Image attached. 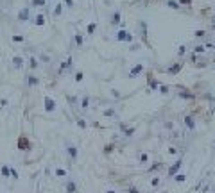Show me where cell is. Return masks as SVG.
<instances>
[{
	"label": "cell",
	"instance_id": "obj_1",
	"mask_svg": "<svg viewBox=\"0 0 215 193\" xmlns=\"http://www.w3.org/2000/svg\"><path fill=\"white\" fill-rule=\"evenodd\" d=\"M16 18H18V22H27V20H31V7L29 5H25V7L20 9Z\"/></svg>",
	"mask_w": 215,
	"mask_h": 193
},
{
	"label": "cell",
	"instance_id": "obj_2",
	"mask_svg": "<svg viewBox=\"0 0 215 193\" xmlns=\"http://www.w3.org/2000/svg\"><path fill=\"white\" fill-rule=\"evenodd\" d=\"M117 41H120V43H122V41H127V43H129V41H133V36H131L127 31L122 29V31L117 32Z\"/></svg>",
	"mask_w": 215,
	"mask_h": 193
},
{
	"label": "cell",
	"instance_id": "obj_3",
	"mask_svg": "<svg viewBox=\"0 0 215 193\" xmlns=\"http://www.w3.org/2000/svg\"><path fill=\"white\" fill-rule=\"evenodd\" d=\"M32 23H34L36 27H43V25L47 23V20H45V15H41V13H38V15L34 16V20H32Z\"/></svg>",
	"mask_w": 215,
	"mask_h": 193
},
{
	"label": "cell",
	"instance_id": "obj_4",
	"mask_svg": "<svg viewBox=\"0 0 215 193\" xmlns=\"http://www.w3.org/2000/svg\"><path fill=\"white\" fill-rule=\"evenodd\" d=\"M63 7H65V5H63V2H57L56 5H54V11H52V15L56 16V18H59V16L63 15Z\"/></svg>",
	"mask_w": 215,
	"mask_h": 193
},
{
	"label": "cell",
	"instance_id": "obj_5",
	"mask_svg": "<svg viewBox=\"0 0 215 193\" xmlns=\"http://www.w3.org/2000/svg\"><path fill=\"white\" fill-rule=\"evenodd\" d=\"M13 64H15V68H16V70H20V68L23 66V57L15 56V57H13Z\"/></svg>",
	"mask_w": 215,
	"mask_h": 193
},
{
	"label": "cell",
	"instance_id": "obj_6",
	"mask_svg": "<svg viewBox=\"0 0 215 193\" xmlns=\"http://www.w3.org/2000/svg\"><path fill=\"white\" fill-rule=\"evenodd\" d=\"M25 82H27V86H36V84H38V79H36V75L29 74V75H27V79H25Z\"/></svg>",
	"mask_w": 215,
	"mask_h": 193
},
{
	"label": "cell",
	"instance_id": "obj_7",
	"mask_svg": "<svg viewBox=\"0 0 215 193\" xmlns=\"http://www.w3.org/2000/svg\"><path fill=\"white\" fill-rule=\"evenodd\" d=\"M142 70H144V64H136V66H134V68L131 70L129 77H138V74H140V72H142Z\"/></svg>",
	"mask_w": 215,
	"mask_h": 193
},
{
	"label": "cell",
	"instance_id": "obj_8",
	"mask_svg": "<svg viewBox=\"0 0 215 193\" xmlns=\"http://www.w3.org/2000/svg\"><path fill=\"white\" fill-rule=\"evenodd\" d=\"M29 4L32 5V7H43V5L47 4V0H29Z\"/></svg>",
	"mask_w": 215,
	"mask_h": 193
},
{
	"label": "cell",
	"instance_id": "obj_9",
	"mask_svg": "<svg viewBox=\"0 0 215 193\" xmlns=\"http://www.w3.org/2000/svg\"><path fill=\"white\" fill-rule=\"evenodd\" d=\"M95 29H97V23H95V22L88 23V25H86V34H93V32H95Z\"/></svg>",
	"mask_w": 215,
	"mask_h": 193
},
{
	"label": "cell",
	"instance_id": "obj_10",
	"mask_svg": "<svg viewBox=\"0 0 215 193\" xmlns=\"http://www.w3.org/2000/svg\"><path fill=\"white\" fill-rule=\"evenodd\" d=\"M38 61H39V59H36V57H29V68L31 70H36L38 68Z\"/></svg>",
	"mask_w": 215,
	"mask_h": 193
},
{
	"label": "cell",
	"instance_id": "obj_11",
	"mask_svg": "<svg viewBox=\"0 0 215 193\" xmlns=\"http://www.w3.org/2000/svg\"><path fill=\"white\" fill-rule=\"evenodd\" d=\"M45 107H47V111H52L54 109V100H52V98H49V97L45 98Z\"/></svg>",
	"mask_w": 215,
	"mask_h": 193
},
{
	"label": "cell",
	"instance_id": "obj_12",
	"mask_svg": "<svg viewBox=\"0 0 215 193\" xmlns=\"http://www.w3.org/2000/svg\"><path fill=\"white\" fill-rule=\"evenodd\" d=\"M73 41H75L77 46H83V34H79V32H77V34L73 36Z\"/></svg>",
	"mask_w": 215,
	"mask_h": 193
},
{
	"label": "cell",
	"instance_id": "obj_13",
	"mask_svg": "<svg viewBox=\"0 0 215 193\" xmlns=\"http://www.w3.org/2000/svg\"><path fill=\"white\" fill-rule=\"evenodd\" d=\"M118 23H120V13H115L111 16V25H118Z\"/></svg>",
	"mask_w": 215,
	"mask_h": 193
},
{
	"label": "cell",
	"instance_id": "obj_14",
	"mask_svg": "<svg viewBox=\"0 0 215 193\" xmlns=\"http://www.w3.org/2000/svg\"><path fill=\"white\" fill-rule=\"evenodd\" d=\"M11 39H13V41H15V43H22L25 38H23L22 34H13V38H11Z\"/></svg>",
	"mask_w": 215,
	"mask_h": 193
},
{
	"label": "cell",
	"instance_id": "obj_15",
	"mask_svg": "<svg viewBox=\"0 0 215 193\" xmlns=\"http://www.w3.org/2000/svg\"><path fill=\"white\" fill-rule=\"evenodd\" d=\"M73 4H75L73 0H63V5H65V7H68V9L73 7Z\"/></svg>",
	"mask_w": 215,
	"mask_h": 193
},
{
	"label": "cell",
	"instance_id": "obj_16",
	"mask_svg": "<svg viewBox=\"0 0 215 193\" xmlns=\"http://www.w3.org/2000/svg\"><path fill=\"white\" fill-rule=\"evenodd\" d=\"M167 5H169V7H174V9L179 7V4L176 2V0H169V2H167Z\"/></svg>",
	"mask_w": 215,
	"mask_h": 193
},
{
	"label": "cell",
	"instance_id": "obj_17",
	"mask_svg": "<svg viewBox=\"0 0 215 193\" xmlns=\"http://www.w3.org/2000/svg\"><path fill=\"white\" fill-rule=\"evenodd\" d=\"M39 61H43V63H49V61H50V57L47 56V54H41V56H39Z\"/></svg>",
	"mask_w": 215,
	"mask_h": 193
},
{
	"label": "cell",
	"instance_id": "obj_18",
	"mask_svg": "<svg viewBox=\"0 0 215 193\" xmlns=\"http://www.w3.org/2000/svg\"><path fill=\"white\" fill-rule=\"evenodd\" d=\"M83 77H84L83 72H77V74H75V81H77V82H81V81H83Z\"/></svg>",
	"mask_w": 215,
	"mask_h": 193
},
{
	"label": "cell",
	"instance_id": "obj_19",
	"mask_svg": "<svg viewBox=\"0 0 215 193\" xmlns=\"http://www.w3.org/2000/svg\"><path fill=\"white\" fill-rule=\"evenodd\" d=\"M185 50H186V48H185V45H179V50H178V52H179V56H183V54H185Z\"/></svg>",
	"mask_w": 215,
	"mask_h": 193
},
{
	"label": "cell",
	"instance_id": "obj_20",
	"mask_svg": "<svg viewBox=\"0 0 215 193\" xmlns=\"http://www.w3.org/2000/svg\"><path fill=\"white\" fill-rule=\"evenodd\" d=\"M194 52H204V46L199 45V46H196V48H194Z\"/></svg>",
	"mask_w": 215,
	"mask_h": 193
},
{
	"label": "cell",
	"instance_id": "obj_21",
	"mask_svg": "<svg viewBox=\"0 0 215 193\" xmlns=\"http://www.w3.org/2000/svg\"><path fill=\"white\" fill-rule=\"evenodd\" d=\"M181 4H185V5H190V4H192V0H181Z\"/></svg>",
	"mask_w": 215,
	"mask_h": 193
},
{
	"label": "cell",
	"instance_id": "obj_22",
	"mask_svg": "<svg viewBox=\"0 0 215 193\" xmlns=\"http://www.w3.org/2000/svg\"><path fill=\"white\" fill-rule=\"evenodd\" d=\"M47 2H54V0H47Z\"/></svg>",
	"mask_w": 215,
	"mask_h": 193
}]
</instances>
